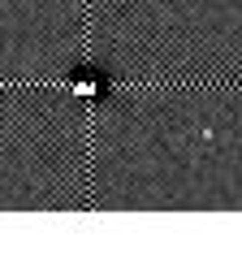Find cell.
Here are the masks:
<instances>
[{
	"label": "cell",
	"instance_id": "1",
	"mask_svg": "<svg viewBox=\"0 0 242 255\" xmlns=\"http://www.w3.org/2000/svg\"><path fill=\"white\" fill-rule=\"evenodd\" d=\"M74 87H78V95H104L95 74H78V78H74Z\"/></svg>",
	"mask_w": 242,
	"mask_h": 255
}]
</instances>
